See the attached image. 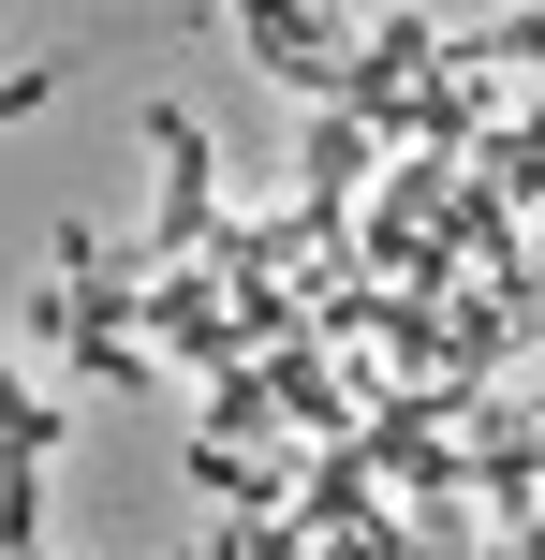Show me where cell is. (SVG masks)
Instances as JSON below:
<instances>
[{"label": "cell", "mask_w": 545, "mask_h": 560, "mask_svg": "<svg viewBox=\"0 0 545 560\" xmlns=\"http://www.w3.org/2000/svg\"><path fill=\"white\" fill-rule=\"evenodd\" d=\"M147 148H163V236H147V280H163V252H206V133H192V104H147Z\"/></svg>", "instance_id": "cell-1"}, {"label": "cell", "mask_w": 545, "mask_h": 560, "mask_svg": "<svg viewBox=\"0 0 545 560\" xmlns=\"http://www.w3.org/2000/svg\"><path fill=\"white\" fill-rule=\"evenodd\" d=\"M59 428H74V413H59L45 384H0V457H29V472H45V457H59Z\"/></svg>", "instance_id": "cell-2"}, {"label": "cell", "mask_w": 545, "mask_h": 560, "mask_svg": "<svg viewBox=\"0 0 545 560\" xmlns=\"http://www.w3.org/2000/svg\"><path fill=\"white\" fill-rule=\"evenodd\" d=\"M0 560H45V472L0 457Z\"/></svg>", "instance_id": "cell-3"}, {"label": "cell", "mask_w": 545, "mask_h": 560, "mask_svg": "<svg viewBox=\"0 0 545 560\" xmlns=\"http://www.w3.org/2000/svg\"><path fill=\"white\" fill-rule=\"evenodd\" d=\"M59 89H74V45H45V59H15V74H0V118H29V104H59Z\"/></svg>", "instance_id": "cell-4"}]
</instances>
